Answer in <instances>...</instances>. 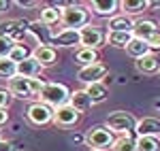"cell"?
I'll return each instance as SVG.
<instances>
[{"label":"cell","mask_w":160,"mask_h":151,"mask_svg":"<svg viewBox=\"0 0 160 151\" xmlns=\"http://www.w3.org/2000/svg\"><path fill=\"white\" fill-rule=\"evenodd\" d=\"M79 38H81V47L94 49V51L105 47V43H107V34H105L102 26L98 24H86L79 30Z\"/></svg>","instance_id":"obj_7"},{"label":"cell","mask_w":160,"mask_h":151,"mask_svg":"<svg viewBox=\"0 0 160 151\" xmlns=\"http://www.w3.org/2000/svg\"><path fill=\"white\" fill-rule=\"evenodd\" d=\"M13 47H15L13 40H9L7 36H0V58H9V53L13 51Z\"/></svg>","instance_id":"obj_30"},{"label":"cell","mask_w":160,"mask_h":151,"mask_svg":"<svg viewBox=\"0 0 160 151\" xmlns=\"http://www.w3.org/2000/svg\"><path fill=\"white\" fill-rule=\"evenodd\" d=\"M137 151H160V139H156V136H137Z\"/></svg>","instance_id":"obj_27"},{"label":"cell","mask_w":160,"mask_h":151,"mask_svg":"<svg viewBox=\"0 0 160 151\" xmlns=\"http://www.w3.org/2000/svg\"><path fill=\"white\" fill-rule=\"evenodd\" d=\"M109 75V68L105 66V64H90V66H83V68H79V73H77V79L83 83V85H92V83H102V79Z\"/></svg>","instance_id":"obj_9"},{"label":"cell","mask_w":160,"mask_h":151,"mask_svg":"<svg viewBox=\"0 0 160 151\" xmlns=\"http://www.w3.org/2000/svg\"><path fill=\"white\" fill-rule=\"evenodd\" d=\"M154 109H156V111H160V100H156V102H154Z\"/></svg>","instance_id":"obj_36"},{"label":"cell","mask_w":160,"mask_h":151,"mask_svg":"<svg viewBox=\"0 0 160 151\" xmlns=\"http://www.w3.org/2000/svg\"><path fill=\"white\" fill-rule=\"evenodd\" d=\"M11 4H13V2H9V0H0V15L9 11V9H11Z\"/></svg>","instance_id":"obj_34"},{"label":"cell","mask_w":160,"mask_h":151,"mask_svg":"<svg viewBox=\"0 0 160 151\" xmlns=\"http://www.w3.org/2000/svg\"><path fill=\"white\" fill-rule=\"evenodd\" d=\"M32 55L37 58L41 68H51L53 64L58 62V51H56V47H51V45H38V47H34Z\"/></svg>","instance_id":"obj_13"},{"label":"cell","mask_w":160,"mask_h":151,"mask_svg":"<svg viewBox=\"0 0 160 151\" xmlns=\"http://www.w3.org/2000/svg\"><path fill=\"white\" fill-rule=\"evenodd\" d=\"M126 53H128L130 58H135V60H141V58H145V55L154 53V51L149 49V45L145 40H139V38L132 36V40L126 45Z\"/></svg>","instance_id":"obj_22"},{"label":"cell","mask_w":160,"mask_h":151,"mask_svg":"<svg viewBox=\"0 0 160 151\" xmlns=\"http://www.w3.org/2000/svg\"><path fill=\"white\" fill-rule=\"evenodd\" d=\"M26 117H28V121L32 126H47V124L53 121V109L47 106V104H43L41 100H34L28 106Z\"/></svg>","instance_id":"obj_8"},{"label":"cell","mask_w":160,"mask_h":151,"mask_svg":"<svg viewBox=\"0 0 160 151\" xmlns=\"http://www.w3.org/2000/svg\"><path fill=\"white\" fill-rule=\"evenodd\" d=\"M28 55H30V49L26 47V43H22V45H15V47H13V51L9 53V60L15 62V64H19V62H24Z\"/></svg>","instance_id":"obj_29"},{"label":"cell","mask_w":160,"mask_h":151,"mask_svg":"<svg viewBox=\"0 0 160 151\" xmlns=\"http://www.w3.org/2000/svg\"><path fill=\"white\" fill-rule=\"evenodd\" d=\"M60 13H62V4H51V7H43L41 9V24L53 28L56 24H60Z\"/></svg>","instance_id":"obj_21"},{"label":"cell","mask_w":160,"mask_h":151,"mask_svg":"<svg viewBox=\"0 0 160 151\" xmlns=\"http://www.w3.org/2000/svg\"><path fill=\"white\" fill-rule=\"evenodd\" d=\"M75 62L79 64L81 68H83V66H90V64H96L98 62V51L79 47V49L75 51Z\"/></svg>","instance_id":"obj_24"},{"label":"cell","mask_w":160,"mask_h":151,"mask_svg":"<svg viewBox=\"0 0 160 151\" xmlns=\"http://www.w3.org/2000/svg\"><path fill=\"white\" fill-rule=\"evenodd\" d=\"M0 36H7L15 45H22V40L30 36V21H24V19L0 21Z\"/></svg>","instance_id":"obj_6"},{"label":"cell","mask_w":160,"mask_h":151,"mask_svg":"<svg viewBox=\"0 0 160 151\" xmlns=\"http://www.w3.org/2000/svg\"><path fill=\"white\" fill-rule=\"evenodd\" d=\"M17 75V64L11 62L9 58H0V79H13Z\"/></svg>","instance_id":"obj_28"},{"label":"cell","mask_w":160,"mask_h":151,"mask_svg":"<svg viewBox=\"0 0 160 151\" xmlns=\"http://www.w3.org/2000/svg\"><path fill=\"white\" fill-rule=\"evenodd\" d=\"M81 113H77L71 104H62L58 109H53V124L58 128H73L79 124Z\"/></svg>","instance_id":"obj_10"},{"label":"cell","mask_w":160,"mask_h":151,"mask_svg":"<svg viewBox=\"0 0 160 151\" xmlns=\"http://www.w3.org/2000/svg\"><path fill=\"white\" fill-rule=\"evenodd\" d=\"M88 7H90V11L94 13V15L107 17V19H111L113 15H118V11H120V2L118 0H92Z\"/></svg>","instance_id":"obj_12"},{"label":"cell","mask_w":160,"mask_h":151,"mask_svg":"<svg viewBox=\"0 0 160 151\" xmlns=\"http://www.w3.org/2000/svg\"><path fill=\"white\" fill-rule=\"evenodd\" d=\"M86 94L90 96L92 104H100L109 98V89L105 83H92V85H86Z\"/></svg>","instance_id":"obj_23"},{"label":"cell","mask_w":160,"mask_h":151,"mask_svg":"<svg viewBox=\"0 0 160 151\" xmlns=\"http://www.w3.org/2000/svg\"><path fill=\"white\" fill-rule=\"evenodd\" d=\"M156 32H158V24L152 21V19H137L135 28H132V36L139 38V40H145V43H148Z\"/></svg>","instance_id":"obj_15"},{"label":"cell","mask_w":160,"mask_h":151,"mask_svg":"<svg viewBox=\"0 0 160 151\" xmlns=\"http://www.w3.org/2000/svg\"><path fill=\"white\" fill-rule=\"evenodd\" d=\"M0 140H2V130H0Z\"/></svg>","instance_id":"obj_37"},{"label":"cell","mask_w":160,"mask_h":151,"mask_svg":"<svg viewBox=\"0 0 160 151\" xmlns=\"http://www.w3.org/2000/svg\"><path fill=\"white\" fill-rule=\"evenodd\" d=\"M88 17H90V11L86 7H81V4H66V7H62L60 24L66 30H81L86 24H90Z\"/></svg>","instance_id":"obj_2"},{"label":"cell","mask_w":160,"mask_h":151,"mask_svg":"<svg viewBox=\"0 0 160 151\" xmlns=\"http://www.w3.org/2000/svg\"><path fill=\"white\" fill-rule=\"evenodd\" d=\"M148 45H149V49H152V51L160 49V30H158V32H156V34H154V36L148 40Z\"/></svg>","instance_id":"obj_33"},{"label":"cell","mask_w":160,"mask_h":151,"mask_svg":"<svg viewBox=\"0 0 160 151\" xmlns=\"http://www.w3.org/2000/svg\"><path fill=\"white\" fill-rule=\"evenodd\" d=\"M41 64L37 62V58L30 53L28 58H26L24 62L17 64V75L19 77H30V79H38V75H41Z\"/></svg>","instance_id":"obj_17"},{"label":"cell","mask_w":160,"mask_h":151,"mask_svg":"<svg viewBox=\"0 0 160 151\" xmlns=\"http://www.w3.org/2000/svg\"><path fill=\"white\" fill-rule=\"evenodd\" d=\"M149 7H152V2H148V0H122V2H120L122 15H128V17L141 15L143 11H148Z\"/></svg>","instance_id":"obj_19"},{"label":"cell","mask_w":160,"mask_h":151,"mask_svg":"<svg viewBox=\"0 0 160 151\" xmlns=\"http://www.w3.org/2000/svg\"><path fill=\"white\" fill-rule=\"evenodd\" d=\"M13 4H17L19 9H38L41 7V2H37V0H17Z\"/></svg>","instance_id":"obj_32"},{"label":"cell","mask_w":160,"mask_h":151,"mask_svg":"<svg viewBox=\"0 0 160 151\" xmlns=\"http://www.w3.org/2000/svg\"><path fill=\"white\" fill-rule=\"evenodd\" d=\"M111 151H137V139L132 134H122L113 140Z\"/></svg>","instance_id":"obj_26"},{"label":"cell","mask_w":160,"mask_h":151,"mask_svg":"<svg viewBox=\"0 0 160 151\" xmlns=\"http://www.w3.org/2000/svg\"><path fill=\"white\" fill-rule=\"evenodd\" d=\"M43 85H45V81H41V79H30V77H19V75H15L13 79L7 81V89L11 92V96L22 98V100L38 98Z\"/></svg>","instance_id":"obj_1"},{"label":"cell","mask_w":160,"mask_h":151,"mask_svg":"<svg viewBox=\"0 0 160 151\" xmlns=\"http://www.w3.org/2000/svg\"><path fill=\"white\" fill-rule=\"evenodd\" d=\"M51 47L58 45V47H81V38H79V30H66V28H60L53 36H51Z\"/></svg>","instance_id":"obj_11"},{"label":"cell","mask_w":160,"mask_h":151,"mask_svg":"<svg viewBox=\"0 0 160 151\" xmlns=\"http://www.w3.org/2000/svg\"><path fill=\"white\" fill-rule=\"evenodd\" d=\"M135 132L137 136H156V139H160V119H156V117L137 119Z\"/></svg>","instance_id":"obj_14"},{"label":"cell","mask_w":160,"mask_h":151,"mask_svg":"<svg viewBox=\"0 0 160 151\" xmlns=\"http://www.w3.org/2000/svg\"><path fill=\"white\" fill-rule=\"evenodd\" d=\"M132 28H135V19L122 13L113 15L107 21V32H132Z\"/></svg>","instance_id":"obj_16"},{"label":"cell","mask_w":160,"mask_h":151,"mask_svg":"<svg viewBox=\"0 0 160 151\" xmlns=\"http://www.w3.org/2000/svg\"><path fill=\"white\" fill-rule=\"evenodd\" d=\"M105 126L109 128L113 134H130V132H135V126H137V119L132 113H128V111H113V113L107 115V121H105Z\"/></svg>","instance_id":"obj_5"},{"label":"cell","mask_w":160,"mask_h":151,"mask_svg":"<svg viewBox=\"0 0 160 151\" xmlns=\"http://www.w3.org/2000/svg\"><path fill=\"white\" fill-rule=\"evenodd\" d=\"M132 40V32H107V43L111 47L126 49V45Z\"/></svg>","instance_id":"obj_25"},{"label":"cell","mask_w":160,"mask_h":151,"mask_svg":"<svg viewBox=\"0 0 160 151\" xmlns=\"http://www.w3.org/2000/svg\"><path fill=\"white\" fill-rule=\"evenodd\" d=\"M68 98H71V89L62 83H45L43 89H41V96L38 100L43 104H47L51 109H58L62 104H68Z\"/></svg>","instance_id":"obj_4"},{"label":"cell","mask_w":160,"mask_h":151,"mask_svg":"<svg viewBox=\"0 0 160 151\" xmlns=\"http://www.w3.org/2000/svg\"><path fill=\"white\" fill-rule=\"evenodd\" d=\"M137 70L143 73V75H156V73H160V58L156 53H149L145 58L137 60Z\"/></svg>","instance_id":"obj_20"},{"label":"cell","mask_w":160,"mask_h":151,"mask_svg":"<svg viewBox=\"0 0 160 151\" xmlns=\"http://www.w3.org/2000/svg\"><path fill=\"white\" fill-rule=\"evenodd\" d=\"M158 30H160V24H158Z\"/></svg>","instance_id":"obj_38"},{"label":"cell","mask_w":160,"mask_h":151,"mask_svg":"<svg viewBox=\"0 0 160 151\" xmlns=\"http://www.w3.org/2000/svg\"><path fill=\"white\" fill-rule=\"evenodd\" d=\"M9 121V113H7V109H0V128L4 126Z\"/></svg>","instance_id":"obj_35"},{"label":"cell","mask_w":160,"mask_h":151,"mask_svg":"<svg viewBox=\"0 0 160 151\" xmlns=\"http://www.w3.org/2000/svg\"><path fill=\"white\" fill-rule=\"evenodd\" d=\"M11 100H13L11 92H9L7 87H0V109H9Z\"/></svg>","instance_id":"obj_31"},{"label":"cell","mask_w":160,"mask_h":151,"mask_svg":"<svg viewBox=\"0 0 160 151\" xmlns=\"http://www.w3.org/2000/svg\"><path fill=\"white\" fill-rule=\"evenodd\" d=\"M83 140H86V145L90 147V151H107V149L113 147L115 136H113V132L107 126H92L86 132Z\"/></svg>","instance_id":"obj_3"},{"label":"cell","mask_w":160,"mask_h":151,"mask_svg":"<svg viewBox=\"0 0 160 151\" xmlns=\"http://www.w3.org/2000/svg\"><path fill=\"white\" fill-rule=\"evenodd\" d=\"M68 104L73 106L77 113H86L88 109H92V106H94L92 100H90V96L86 94V89H75V92H71Z\"/></svg>","instance_id":"obj_18"}]
</instances>
